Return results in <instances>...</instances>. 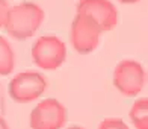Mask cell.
I'll return each mask as SVG.
<instances>
[{"instance_id": "1", "label": "cell", "mask_w": 148, "mask_h": 129, "mask_svg": "<svg viewBox=\"0 0 148 129\" xmlns=\"http://www.w3.org/2000/svg\"><path fill=\"white\" fill-rule=\"evenodd\" d=\"M44 11L39 5L32 2H23L11 6L6 18V32L15 40H26L35 35L44 21Z\"/></svg>"}, {"instance_id": "2", "label": "cell", "mask_w": 148, "mask_h": 129, "mask_svg": "<svg viewBox=\"0 0 148 129\" xmlns=\"http://www.w3.org/2000/svg\"><path fill=\"white\" fill-rule=\"evenodd\" d=\"M66 58L65 43L56 35H42L32 46V59L42 70L59 69Z\"/></svg>"}, {"instance_id": "3", "label": "cell", "mask_w": 148, "mask_h": 129, "mask_svg": "<svg viewBox=\"0 0 148 129\" xmlns=\"http://www.w3.org/2000/svg\"><path fill=\"white\" fill-rule=\"evenodd\" d=\"M113 85L125 97H133L144 90L145 70L138 61L123 59L113 70Z\"/></svg>"}, {"instance_id": "4", "label": "cell", "mask_w": 148, "mask_h": 129, "mask_svg": "<svg viewBox=\"0 0 148 129\" xmlns=\"http://www.w3.org/2000/svg\"><path fill=\"white\" fill-rule=\"evenodd\" d=\"M76 14L86 17L100 32H109L118 23V9L110 0H80Z\"/></svg>"}, {"instance_id": "5", "label": "cell", "mask_w": 148, "mask_h": 129, "mask_svg": "<svg viewBox=\"0 0 148 129\" xmlns=\"http://www.w3.org/2000/svg\"><path fill=\"white\" fill-rule=\"evenodd\" d=\"M47 88V80L41 73L23 71L9 82V96L18 103L36 100Z\"/></svg>"}, {"instance_id": "6", "label": "cell", "mask_w": 148, "mask_h": 129, "mask_svg": "<svg viewBox=\"0 0 148 129\" xmlns=\"http://www.w3.org/2000/svg\"><path fill=\"white\" fill-rule=\"evenodd\" d=\"M66 123V108L58 99H44L30 112L32 129H62Z\"/></svg>"}, {"instance_id": "7", "label": "cell", "mask_w": 148, "mask_h": 129, "mask_svg": "<svg viewBox=\"0 0 148 129\" xmlns=\"http://www.w3.org/2000/svg\"><path fill=\"white\" fill-rule=\"evenodd\" d=\"M100 35H101V32L97 29V26L91 20H88L80 14H76L70 31V41L74 47V50L82 53V55L91 53L98 47Z\"/></svg>"}, {"instance_id": "8", "label": "cell", "mask_w": 148, "mask_h": 129, "mask_svg": "<svg viewBox=\"0 0 148 129\" xmlns=\"http://www.w3.org/2000/svg\"><path fill=\"white\" fill-rule=\"evenodd\" d=\"M129 117L136 129H148V99H138L130 108Z\"/></svg>"}, {"instance_id": "9", "label": "cell", "mask_w": 148, "mask_h": 129, "mask_svg": "<svg viewBox=\"0 0 148 129\" xmlns=\"http://www.w3.org/2000/svg\"><path fill=\"white\" fill-rule=\"evenodd\" d=\"M15 65V55L9 44V41L5 37L0 35V74L6 76L14 70Z\"/></svg>"}, {"instance_id": "10", "label": "cell", "mask_w": 148, "mask_h": 129, "mask_svg": "<svg viewBox=\"0 0 148 129\" xmlns=\"http://www.w3.org/2000/svg\"><path fill=\"white\" fill-rule=\"evenodd\" d=\"M98 129H129V126H127L121 119L107 117L98 125Z\"/></svg>"}, {"instance_id": "11", "label": "cell", "mask_w": 148, "mask_h": 129, "mask_svg": "<svg viewBox=\"0 0 148 129\" xmlns=\"http://www.w3.org/2000/svg\"><path fill=\"white\" fill-rule=\"evenodd\" d=\"M9 9H11V5L8 0H0V28H5Z\"/></svg>"}, {"instance_id": "12", "label": "cell", "mask_w": 148, "mask_h": 129, "mask_svg": "<svg viewBox=\"0 0 148 129\" xmlns=\"http://www.w3.org/2000/svg\"><path fill=\"white\" fill-rule=\"evenodd\" d=\"M0 129H9V126H8V123H6V120L0 115Z\"/></svg>"}, {"instance_id": "13", "label": "cell", "mask_w": 148, "mask_h": 129, "mask_svg": "<svg viewBox=\"0 0 148 129\" xmlns=\"http://www.w3.org/2000/svg\"><path fill=\"white\" fill-rule=\"evenodd\" d=\"M119 2H123V3H134V2H138V0H119Z\"/></svg>"}, {"instance_id": "14", "label": "cell", "mask_w": 148, "mask_h": 129, "mask_svg": "<svg viewBox=\"0 0 148 129\" xmlns=\"http://www.w3.org/2000/svg\"><path fill=\"white\" fill-rule=\"evenodd\" d=\"M68 129H85V128H82V126H71V128H68Z\"/></svg>"}]
</instances>
